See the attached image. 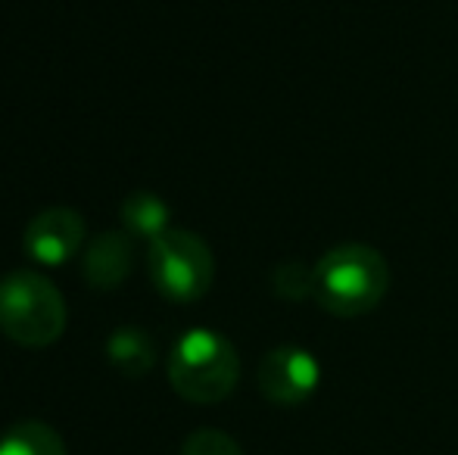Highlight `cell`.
<instances>
[{"label":"cell","instance_id":"6da1fadb","mask_svg":"<svg viewBox=\"0 0 458 455\" xmlns=\"http://www.w3.org/2000/svg\"><path fill=\"white\" fill-rule=\"evenodd\" d=\"M390 287L386 259L368 243H340L312 268V299L337 318L368 316Z\"/></svg>","mask_w":458,"mask_h":455},{"label":"cell","instance_id":"7a4b0ae2","mask_svg":"<svg viewBox=\"0 0 458 455\" xmlns=\"http://www.w3.org/2000/svg\"><path fill=\"white\" fill-rule=\"evenodd\" d=\"M241 358L234 343L209 328L187 331L169 356V383L182 400L212 406L234 393Z\"/></svg>","mask_w":458,"mask_h":455},{"label":"cell","instance_id":"3957f363","mask_svg":"<svg viewBox=\"0 0 458 455\" xmlns=\"http://www.w3.org/2000/svg\"><path fill=\"white\" fill-rule=\"evenodd\" d=\"M66 299L44 274L19 268L0 278V331L13 343L41 350L66 331Z\"/></svg>","mask_w":458,"mask_h":455},{"label":"cell","instance_id":"277c9868","mask_svg":"<svg viewBox=\"0 0 458 455\" xmlns=\"http://www.w3.org/2000/svg\"><path fill=\"white\" fill-rule=\"evenodd\" d=\"M150 278L172 303H197L209 293L216 278V259L206 240L193 231L169 228L150 243Z\"/></svg>","mask_w":458,"mask_h":455},{"label":"cell","instance_id":"5b68a950","mask_svg":"<svg viewBox=\"0 0 458 455\" xmlns=\"http://www.w3.org/2000/svg\"><path fill=\"white\" fill-rule=\"evenodd\" d=\"M256 381H259L262 396L275 406H302L318 390L321 365L302 346H275L262 356Z\"/></svg>","mask_w":458,"mask_h":455},{"label":"cell","instance_id":"8992f818","mask_svg":"<svg viewBox=\"0 0 458 455\" xmlns=\"http://www.w3.org/2000/svg\"><path fill=\"white\" fill-rule=\"evenodd\" d=\"M25 253L41 265H66L85 243V219L75 209L54 206L38 213L25 228Z\"/></svg>","mask_w":458,"mask_h":455},{"label":"cell","instance_id":"52a82bcc","mask_svg":"<svg viewBox=\"0 0 458 455\" xmlns=\"http://www.w3.org/2000/svg\"><path fill=\"white\" fill-rule=\"evenodd\" d=\"M134 265V249L131 240L119 231H103L91 240V247L85 249V281L97 291H115L119 284H125Z\"/></svg>","mask_w":458,"mask_h":455},{"label":"cell","instance_id":"ba28073f","mask_svg":"<svg viewBox=\"0 0 458 455\" xmlns=\"http://www.w3.org/2000/svg\"><path fill=\"white\" fill-rule=\"evenodd\" d=\"M106 356L109 365H113L119 375L125 377H144L150 375V368L157 365V346H153V337L140 328H115L106 341Z\"/></svg>","mask_w":458,"mask_h":455},{"label":"cell","instance_id":"9c48e42d","mask_svg":"<svg viewBox=\"0 0 458 455\" xmlns=\"http://www.w3.org/2000/svg\"><path fill=\"white\" fill-rule=\"evenodd\" d=\"M119 213H122V222H125V228L131 231V234L147 237L150 243L172 228L169 225L172 222L169 203H165L159 194H150V190H134V194H128Z\"/></svg>","mask_w":458,"mask_h":455},{"label":"cell","instance_id":"30bf717a","mask_svg":"<svg viewBox=\"0 0 458 455\" xmlns=\"http://www.w3.org/2000/svg\"><path fill=\"white\" fill-rule=\"evenodd\" d=\"M0 455H66V443L44 421H19L0 437Z\"/></svg>","mask_w":458,"mask_h":455},{"label":"cell","instance_id":"8fae6325","mask_svg":"<svg viewBox=\"0 0 458 455\" xmlns=\"http://www.w3.org/2000/svg\"><path fill=\"white\" fill-rule=\"evenodd\" d=\"M182 455H243V450L237 446L234 437H228L225 431L216 427H199L191 437L184 440Z\"/></svg>","mask_w":458,"mask_h":455},{"label":"cell","instance_id":"7c38bea8","mask_svg":"<svg viewBox=\"0 0 458 455\" xmlns=\"http://www.w3.org/2000/svg\"><path fill=\"white\" fill-rule=\"evenodd\" d=\"M275 291L287 299L312 297V268L300 265V262H287V265L275 268Z\"/></svg>","mask_w":458,"mask_h":455}]
</instances>
